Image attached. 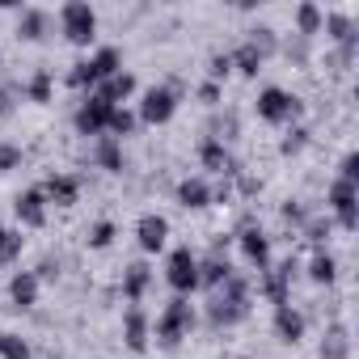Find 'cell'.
Segmentation results:
<instances>
[{
	"mask_svg": "<svg viewBox=\"0 0 359 359\" xmlns=\"http://www.w3.org/2000/svg\"><path fill=\"white\" fill-rule=\"evenodd\" d=\"M195 330V309H191V300H169L165 309H161V317H156V338L165 342V346H177L187 334Z\"/></svg>",
	"mask_w": 359,
	"mask_h": 359,
	"instance_id": "1",
	"label": "cell"
},
{
	"mask_svg": "<svg viewBox=\"0 0 359 359\" xmlns=\"http://www.w3.org/2000/svg\"><path fill=\"white\" fill-rule=\"evenodd\" d=\"M60 30H64L68 43L89 47V43L97 39V13H93L89 5H81V0H72V5L60 9Z\"/></svg>",
	"mask_w": 359,
	"mask_h": 359,
	"instance_id": "2",
	"label": "cell"
},
{
	"mask_svg": "<svg viewBox=\"0 0 359 359\" xmlns=\"http://www.w3.org/2000/svg\"><path fill=\"white\" fill-rule=\"evenodd\" d=\"M114 72H118V51H114V47H102L97 55L81 60V64L72 68V76H68V81H72L76 89H85V85H102V81H110Z\"/></svg>",
	"mask_w": 359,
	"mask_h": 359,
	"instance_id": "3",
	"label": "cell"
},
{
	"mask_svg": "<svg viewBox=\"0 0 359 359\" xmlns=\"http://www.w3.org/2000/svg\"><path fill=\"white\" fill-rule=\"evenodd\" d=\"M165 279H169V287H173V292H182V296L199 287V258L191 254V245H177V250L169 254Z\"/></svg>",
	"mask_w": 359,
	"mask_h": 359,
	"instance_id": "4",
	"label": "cell"
},
{
	"mask_svg": "<svg viewBox=\"0 0 359 359\" xmlns=\"http://www.w3.org/2000/svg\"><path fill=\"white\" fill-rule=\"evenodd\" d=\"M300 114V102L287 93V89H262L258 93V118H266V123H287V118H296Z\"/></svg>",
	"mask_w": 359,
	"mask_h": 359,
	"instance_id": "5",
	"label": "cell"
},
{
	"mask_svg": "<svg viewBox=\"0 0 359 359\" xmlns=\"http://www.w3.org/2000/svg\"><path fill=\"white\" fill-rule=\"evenodd\" d=\"M241 313H245V283H241L237 275H229V279H224V296L212 304V321H216V325H233Z\"/></svg>",
	"mask_w": 359,
	"mask_h": 359,
	"instance_id": "6",
	"label": "cell"
},
{
	"mask_svg": "<svg viewBox=\"0 0 359 359\" xmlns=\"http://www.w3.org/2000/svg\"><path fill=\"white\" fill-rule=\"evenodd\" d=\"M330 208H334V216H338V224L351 233L355 224H359V191H355V182H346V177H338L334 182V191H330Z\"/></svg>",
	"mask_w": 359,
	"mask_h": 359,
	"instance_id": "7",
	"label": "cell"
},
{
	"mask_svg": "<svg viewBox=\"0 0 359 359\" xmlns=\"http://www.w3.org/2000/svg\"><path fill=\"white\" fill-rule=\"evenodd\" d=\"M173 110H177V93L165 89V85H152V89L144 93V102H140V118H144V123H169Z\"/></svg>",
	"mask_w": 359,
	"mask_h": 359,
	"instance_id": "8",
	"label": "cell"
},
{
	"mask_svg": "<svg viewBox=\"0 0 359 359\" xmlns=\"http://www.w3.org/2000/svg\"><path fill=\"white\" fill-rule=\"evenodd\" d=\"M110 114H114V106H110V102H102V97L93 93V97L76 110V131H81V135H106Z\"/></svg>",
	"mask_w": 359,
	"mask_h": 359,
	"instance_id": "9",
	"label": "cell"
},
{
	"mask_svg": "<svg viewBox=\"0 0 359 359\" xmlns=\"http://www.w3.org/2000/svg\"><path fill=\"white\" fill-rule=\"evenodd\" d=\"M76 195H81V182H76L72 173H51L47 187H43V199L47 203H60V208H72Z\"/></svg>",
	"mask_w": 359,
	"mask_h": 359,
	"instance_id": "10",
	"label": "cell"
},
{
	"mask_svg": "<svg viewBox=\"0 0 359 359\" xmlns=\"http://www.w3.org/2000/svg\"><path fill=\"white\" fill-rule=\"evenodd\" d=\"M135 237H140V250L156 254V250H165V241H169V220H165V216H144V220L135 224Z\"/></svg>",
	"mask_w": 359,
	"mask_h": 359,
	"instance_id": "11",
	"label": "cell"
},
{
	"mask_svg": "<svg viewBox=\"0 0 359 359\" xmlns=\"http://www.w3.org/2000/svg\"><path fill=\"white\" fill-rule=\"evenodd\" d=\"M241 254H245L258 271H266V266H271V237H266L258 224H250V229L241 233Z\"/></svg>",
	"mask_w": 359,
	"mask_h": 359,
	"instance_id": "12",
	"label": "cell"
},
{
	"mask_svg": "<svg viewBox=\"0 0 359 359\" xmlns=\"http://www.w3.org/2000/svg\"><path fill=\"white\" fill-rule=\"evenodd\" d=\"M13 212H18V220H22L26 229H43V220H47V199H43V191H26V195H18Z\"/></svg>",
	"mask_w": 359,
	"mask_h": 359,
	"instance_id": "13",
	"label": "cell"
},
{
	"mask_svg": "<svg viewBox=\"0 0 359 359\" xmlns=\"http://www.w3.org/2000/svg\"><path fill=\"white\" fill-rule=\"evenodd\" d=\"M275 334L283 342H300L304 338V313L292 309V300L287 304H275Z\"/></svg>",
	"mask_w": 359,
	"mask_h": 359,
	"instance_id": "14",
	"label": "cell"
},
{
	"mask_svg": "<svg viewBox=\"0 0 359 359\" xmlns=\"http://www.w3.org/2000/svg\"><path fill=\"white\" fill-rule=\"evenodd\" d=\"M9 296H13L18 309H34L39 304V275L34 271H18L9 279Z\"/></svg>",
	"mask_w": 359,
	"mask_h": 359,
	"instance_id": "15",
	"label": "cell"
},
{
	"mask_svg": "<svg viewBox=\"0 0 359 359\" xmlns=\"http://www.w3.org/2000/svg\"><path fill=\"white\" fill-rule=\"evenodd\" d=\"M123 338H127L131 351H144V346H148V317L140 313V304H131V309L123 313Z\"/></svg>",
	"mask_w": 359,
	"mask_h": 359,
	"instance_id": "16",
	"label": "cell"
},
{
	"mask_svg": "<svg viewBox=\"0 0 359 359\" xmlns=\"http://www.w3.org/2000/svg\"><path fill=\"white\" fill-rule=\"evenodd\" d=\"M131 93H135V76H131V72H123V68H118L110 81H102V89H97V97H102V102H110V106L127 102Z\"/></svg>",
	"mask_w": 359,
	"mask_h": 359,
	"instance_id": "17",
	"label": "cell"
},
{
	"mask_svg": "<svg viewBox=\"0 0 359 359\" xmlns=\"http://www.w3.org/2000/svg\"><path fill=\"white\" fill-rule=\"evenodd\" d=\"M148 283H152V271H148L144 262H135V266H127V271H123V296H127L131 304H140V300H144Z\"/></svg>",
	"mask_w": 359,
	"mask_h": 359,
	"instance_id": "18",
	"label": "cell"
},
{
	"mask_svg": "<svg viewBox=\"0 0 359 359\" xmlns=\"http://www.w3.org/2000/svg\"><path fill=\"white\" fill-rule=\"evenodd\" d=\"M177 203L182 208H208L212 203V187L203 177H187V182H177Z\"/></svg>",
	"mask_w": 359,
	"mask_h": 359,
	"instance_id": "19",
	"label": "cell"
},
{
	"mask_svg": "<svg viewBox=\"0 0 359 359\" xmlns=\"http://www.w3.org/2000/svg\"><path fill=\"white\" fill-rule=\"evenodd\" d=\"M47 26H51V18H47L43 9H22V18H18V34H22L26 43H39V39L47 34Z\"/></svg>",
	"mask_w": 359,
	"mask_h": 359,
	"instance_id": "20",
	"label": "cell"
},
{
	"mask_svg": "<svg viewBox=\"0 0 359 359\" xmlns=\"http://www.w3.org/2000/svg\"><path fill=\"white\" fill-rule=\"evenodd\" d=\"M229 275H233V266H229L220 254H212L208 262H199V287H203V283H208V287H220Z\"/></svg>",
	"mask_w": 359,
	"mask_h": 359,
	"instance_id": "21",
	"label": "cell"
},
{
	"mask_svg": "<svg viewBox=\"0 0 359 359\" xmlns=\"http://www.w3.org/2000/svg\"><path fill=\"white\" fill-rule=\"evenodd\" d=\"M203 165H208L212 173H233V156H229V148H224L220 140H208V144H203Z\"/></svg>",
	"mask_w": 359,
	"mask_h": 359,
	"instance_id": "22",
	"label": "cell"
},
{
	"mask_svg": "<svg viewBox=\"0 0 359 359\" xmlns=\"http://www.w3.org/2000/svg\"><path fill=\"white\" fill-rule=\"evenodd\" d=\"M229 60H233V68H237L241 76H258V68H262V60H266V55H262L254 43H245V47H241L237 55H229Z\"/></svg>",
	"mask_w": 359,
	"mask_h": 359,
	"instance_id": "23",
	"label": "cell"
},
{
	"mask_svg": "<svg viewBox=\"0 0 359 359\" xmlns=\"http://www.w3.org/2000/svg\"><path fill=\"white\" fill-rule=\"evenodd\" d=\"M97 165L110 169V173L123 169V144H118L114 135H102V144H97Z\"/></svg>",
	"mask_w": 359,
	"mask_h": 359,
	"instance_id": "24",
	"label": "cell"
},
{
	"mask_svg": "<svg viewBox=\"0 0 359 359\" xmlns=\"http://www.w3.org/2000/svg\"><path fill=\"white\" fill-rule=\"evenodd\" d=\"M51 93H55V81H51L47 68H39V72L30 76V85H26V97H30V102H51Z\"/></svg>",
	"mask_w": 359,
	"mask_h": 359,
	"instance_id": "25",
	"label": "cell"
},
{
	"mask_svg": "<svg viewBox=\"0 0 359 359\" xmlns=\"http://www.w3.org/2000/svg\"><path fill=\"white\" fill-rule=\"evenodd\" d=\"M131 131H135V114H131V110H123V106H114V114H110V127H106V135L123 140V135H131Z\"/></svg>",
	"mask_w": 359,
	"mask_h": 359,
	"instance_id": "26",
	"label": "cell"
},
{
	"mask_svg": "<svg viewBox=\"0 0 359 359\" xmlns=\"http://www.w3.org/2000/svg\"><path fill=\"white\" fill-rule=\"evenodd\" d=\"M309 275H313V283H334L338 266H334V258H330V254H317V258L309 262Z\"/></svg>",
	"mask_w": 359,
	"mask_h": 359,
	"instance_id": "27",
	"label": "cell"
},
{
	"mask_svg": "<svg viewBox=\"0 0 359 359\" xmlns=\"http://www.w3.org/2000/svg\"><path fill=\"white\" fill-rule=\"evenodd\" d=\"M296 22H300V34H317L325 18H321L317 5H300V9H296Z\"/></svg>",
	"mask_w": 359,
	"mask_h": 359,
	"instance_id": "28",
	"label": "cell"
},
{
	"mask_svg": "<svg viewBox=\"0 0 359 359\" xmlns=\"http://www.w3.org/2000/svg\"><path fill=\"white\" fill-rule=\"evenodd\" d=\"M0 359H30V346H26V338H18V334H5V342H0Z\"/></svg>",
	"mask_w": 359,
	"mask_h": 359,
	"instance_id": "29",
	"label": "cell"
},
{
	"mask_svg": "<svg viewBox=\"0 0 359 359\" xmlns=\"http://www.w3.org/2000/svg\"><path fill=\"white\" fill-rule=\"evenodd\" d=\"M18 254H22V233L5 229V233H0V262H13Z\"/></svg>",
	"mask_w": 359,
	"mask_h": 359,
	"instance_id": "30",
	"label": "cell"
},
{
	"mask_svg": "<svg viewBox=\"0 0 359 359\" xmlns=\"http://www.w3.org/2000/svg\"><path fill=\"white\" fill-rule=\"evenodd\" d=\"M110 241H114V224H110V220H97L93 233H89V245H93V250H106Z\"/></svg>",
	"mask_w": 359,
	"mask_h": 359,
	"instance_id": "31",
	"label": "cell"
},
{
	"mask_svg": "<svg viewBox=\"0 0 359 359\" xmlns=\"http://www.w3.org/2000/svg\"><path fill=\"white\" fill-rule=\"evenodd\" d=\"M321 355H325V359H342V355H346V334H342V330H330Z\"/></svg>",
	"mask_w": 359,
	"mask_h": 359,
	"instance_id": "32",
	"label": "cell"
},
{
	"mask_svg": "<svg viewBox=\"0 0 359 359\" xmlns=\"http://www.w3.org/2000/svg\"><path fill=\"white\" fill-rule=\"evenodd\" d=\"M321 26L330 30V39H342V43H351V22H346V18H338V13H334V18H325Z\"/></svg>",
	"mask_w": 359,
	"mask_h": 359,
	"instance_id": "33",
	"label": "cell"
},
{
	"mask_svg": "<svg viewBox=\"0 0 359 359\" xmlns=\"http://www.w3.org/2000/svg\"><path fill=\"white\" fill-rule=\"evenodd\" d=\"M18 165H22V148L0 144V173H9V169H18Z\"/></svg>",
	"mask_w": 359,
	"mask_h": 359,
	"instance_id": "34",
	"label": "cell"
},
{
	"mask_svg": "<svg viewBox=\"0 0 359 359\" xmlns=\"http://www.w3.org/2000/svg\"><path fill=\"white\" fill-rule=\"evenodd\" d=\"M229 68H233V60H229V55H216V60H212V85H216V81H224V76H229Z\"/></svg>",
	"mask_w": 359,
	"mask_h": 359,
	"instance_id": "35",
	"label": "cell"
},
{
	"mask_svg": "<svg viewBox=\"0 0 359 359\" xmlns=\"http://www.w3.org/2000/svg\"><path fill=\"white\" fill-rule=\"evenodd\" d=\"M325 237H330V224L313 220V224H309V241H325Z\"/></svg>",
	"mask_w": 359,
	"mask_h": 359,
	"instance_id": "36",
	"label": "cell"
},
{
	"mask_svg": "<svg viewBox=\"0 0 359 359\" xmlns=\"http://www.w3.org/2000/svg\"><path fill=\"white\" fill-rule=\"evenodd\" d=\"M199 97H203L208 106H216V97H220V85H212V81H208V85L199 89Z\"/></svg>",
	"mask_w": 359,
	"mask_h": 359,
	"instance_id": "37",
	"label": "cell"
},
{
	"mask_svg": "<svg viewBox=\"0 0 359 359\" xmlns=\"http://www.w3.org/2000/svg\"><path fill=\"white\" fill-rule=\"evenodd\" d=\"M13 97H18V89H0V114L13 110Z\"/></svg>",
	"mask_w": 359,
	"mask_h": 359,
	"instance_id": "38",
	"label": "cell"
},
{
	"mask_svg": "<svg viewBox=\"0 0 359 359\" xmlns=\"http://www.w3.org/2000/svg\"><path fill=\"white\" fill-rule=\"evenodd\" d=\"M304 144V131H292V140H283V152H296Z\"/></svg>",
	"mask_w": 359,
	"mask_h": 359,
	"instance_id": "39",
	"label": "cell"
},
{
	"mask_svg": "<svg viewBox=\"0 0 359 359\" xmlns=\"http://www.w3.org/2000/svg\"><path fill=\"white\" fill-rule=\"evenodd\" d=\"M283 216H287V220H296V224H300V220H304V212H300V208H296V203H287V208H283Z\"/></svg>",
	"mask_w": 359,
	"mask_h": 359,
	"instance_id": "40",
	"label": "cell"
},
{
	"mask_svg": "<svg viewBox=\"0 0 359 359\" xmlns=\"http://www.w3.org/2000/svg\"><path fill=\"white\" fill-rule=\"evenodd\" d=\"M0 342H5V330H0Z\"/></svg>",
	"mask_w": 359,
	"mask_h": 359,
	"instance_id": "41",
	"label": "cell"
},
{
	"mask_svg": "<svg viewBox=\"0 0 359 359\" xmlns=\"http://www.w3.org/2000/svg\"><path fill=\"white\" fill-rule=\"evenodd\" d=\"M0 233H5V224H0Z\"/></svg>",
	"mask_w": 359,
	"mask_h": 359,
	"instance_id": "42",
	"label": "cell"
}]
</instances>
